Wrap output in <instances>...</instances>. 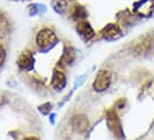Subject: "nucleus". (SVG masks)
Instances as JSON below:
<instances>
[{
    "label": "nucleus",
    "instance_id": "obj_3",
    "mask_svg": "<svg viewBox=\"0 0 154 140\" xmlns=\"http://www.w3.org/2000/svg\"><path fill=\"white\" fill-rule=\"evenodd\" d=\"M154 48V38L152 36H146L143 39H141L134 48L135 54L137 55H146L152 51Z\"/></svg>",
    "mask_w": 154,
    "mask_h": 140
},
{
    "label": "nucleus",
    "instance_id": "obj_7",
    "mask_svg": "<svg viewBox=\"0 0 154 140\" xmlns=\"http://www.w3.org/2000/svg\"><path fill=\"white\" fill-rule=\"evenodd\" d=\"M106 120H108V125H109L110 130L115 133L116 136H119V138H121L122 137V128H121V124H119L118 116L114 112H108Z\"/></svg>",
    "mask_w": 154,
    "mask_h": 140
},
{
    "label": "nucleus",
    "instance_id": "obj_10",
    "mask_svg": "<svg viewBox=\"0 0 154 140\" xmlns=\"http://www.w3.org/2000/svg\"><path fill=\"white\" fill-rule=\"evenodd\" d=\"M86 16H87V12H86V10L82 7V6H80V5H77L75 7H74V11H73V18L75 19V20H82L84 18H86Z\"/></svg>",
    "mask_w": 154,
    "mask_h": 140
},
{
    "label": "nucleus",
    "instance_id": "obj_5",
    "mask_svg": "<svg viewBox=\"0 0 154 140\" xmlns=\"http://www.w3.org/2000/svg\"><path fill=\"white\" fill-rule=\"evenodd\" d=\"M18 67L22 70H30L34 67V58L30 51L25 50L22 52V55L18 57Z\"/></svg>",
    "mask_w": 154,
    "mask_h": 140
},
{
    "label": "nucleus",
    "instance_id": "obj_4",
    "mask_svg": "<svg viewBox=\"0 0 154 140\" xmlns=\"http://www.w3.org/2000/svg\"><path fill=\"white\" fill-rule=\"evenodd\" d=\"M88 119L87 116H85L84 114H78L74 115L73 119H72V127L77 131V132H85L87 128H88Z\"/></svg>",
    "mask_w": 154,
    "mask_h": 140
},
{
    "label": "nucleus",
    "instance_id": "obj_1",
    "mask_svg": "<svg viewBox=\"0 0 154 140\" xmlns=\"http://www.w3.org/2000/svg\"><path fill=\"white\" fill-rule=\"evenodd\" d=\"M36 42H37L38 48H41L42 50H47V49L53 48L56 44L57 37L51 30L43 29L38 32V35L36 37Z\"/></svg>",
    "mask_w": 154,
    "mask_h": 140
},
{
    "label": "nucleus",
    "instance_id": "obj_9",
    "mask_svg": "<svg viewBox=\"0 0 154 140\" xmlns=\"http://www.w3.org/2000/svg\"><path fill=\"white\" fill-rule=\"evenodd\" d=\"M51 86L56 89V90H61L65 86H66V76L62 71L60 70H55L53 74V78H51Z\"/></svg>",
    "mask_w": 154,
    "mask_h": 140
},
{
    "label": "nucleus",
    "instance_id": "obj_12",
    "mask_svg": "<svg viewBox=\"0 0 154 140\" xmlns=\"http://www.w3.org/2000/svg\"><path fill=\"white\" fill-rule=\"evenodd\" d=\"M5 58H6V52H5L4 48L0 45V67L4 64V62H5Z\"/></svg>",
    "mask_w": 154,
    "mask_h": 140
},
{
    "label": "nucleus",
    "instance_id": "obj_13",
    "mask_svg": "<svg viewBox=\"0 0 154 140\" xmlns=\"http://www.w3.org/2000/svg\"><path fill=\"white\" fill-rule=\"evenodd\" d=\"M24 140H38V139L35 138V137H28V138H25Z\"/></svg>",
    "mask_w": 154,
    "mask_h": 140
},
{
    "label": "nucleus",
    "instance_id": "obj_8",
    "mask_svg": "<svg viewBox=\"0 0 154 140\" xmlns=\"http://www.w3.org/2000/svg\"><path fill=\"white\" fill-rule=\"evenodd\" d=\"M77 31L79 32V35L81 36V38L85 40H90L94 36V31H93L92 26L85 20H81L78 23Z\"/></svg>",
    "mask_w": 154,
    "mask_h": 140
},
{
    "label": "nucleus",
    "instance_id": "obj_11",
    "mask_svg": "<svg viewBox=\"0 0 154 140\" xmlns=\"http://www.w3.org/2000/svg\"><path fill=\"white\" fill-rule=\"evenodd\" d=\"M54 6H55V10H56V11H60V12L65 11V10H66V7H67V5H66V1H65V0H56V4H55Z\"/></svg>",
    "mask_w": 154,
    "mask_h": 140
},
{
    "label": "nucleus",
    "instance_id": "obj_6",
    "mask_svg": "<svg viewBox=\"0 0 154 140\" xmlns=\"http://www.w3.org/2000/svg\"><path fill=\"white\" fill-rule=\"evenodd\" d=\"M121 35H122L121 29H119L118 25H116V24H109V25H106V26L102 30V36H103L105 39H108V40L117 39V38L121 37Z\"/></svg>",
    "mask_w": 154,
    "mask_h": 140
},
{
    "label": "nucleus",
    "instance_id": "obj_2",
    "mask_svg": "<svg viewBox=\"0 0 154 140\" xmlns=\"http://www.w3.org/2000/svg\"><path fill=\"white\" fill-rule=\"evenodd\" d=\"M111 83V72L106 69H102L98 71L96 80L93 82V88L97 92H103L109 88Z\"/></svg>",
    "mask_w": 154,
    "mask_h": 140
}]
</instances>
